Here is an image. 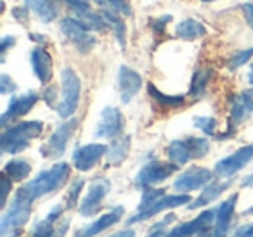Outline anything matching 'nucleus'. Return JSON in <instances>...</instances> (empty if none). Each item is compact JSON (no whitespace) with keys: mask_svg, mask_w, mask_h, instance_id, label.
I'll use <instances>...</instances> for the list:
<instances>
[{"mask_svg":"<svg viewBox=\"0 0 253 237\" xmlns=\"http://www.w3.org/2000/svg\"><path fill=\"white\" fill-rule=\"evenodd\" d=\"M33 202H35V199L25 191V187H19L16 191L12 202L4 211L2 220H0V236L7 237L9 234L21 232V229L30 218Z\"/></svg>","mask_w":253,"mask_h":237,"instance_id":"1","label":"nucleus"},{"mask_svg":"<svg viewBox=\"0 0 253 237\" xmlns=\"http://www.w3.org/2000/svg\"><path fill=\"white\" fill-rule=\"evenodd\" d=\"M71 173V168L68 163H56L49 170H43L37 175L33 180H30L28 184H25V191L32 196L33 199L43 198V196H49L52 192L59 191L64 184L68 182Z\"/></svg>","mask_w":253,"mask_h":237,"instance_id":"2","label":"nucleus"},{"mask_svg":"<svg viewBox=\"0 0 253 237\" xmlns=\"http://www.w3.org/2000/svg\"><path fill=\"white\" fill-rule=\"evenodd\" d=\"M43 132L42 121H21L18 125H12L11 128H5L0 139V149L2 153L18 154L30 146L33 139H39Z\"/></svg>","mask_w":253,"mask_h":237,"instance_id":"3","label":"nucleus"},{"mask_svg":"<svg viewBox=\"0 0 253 237\" xmlns=\"http://www.w3.org/2000/svg\"><path fill=\"white\" fill-rule=\"evenodd\" d=\"M61 88L63 94H61V104L57 106V115L61 118H70L78 109L82 95V81L71 68H64L61 71Z\"/></svg>","mask_w":253,"mask_h":237,"instance_id":"4","label":"nucleus"},{"mask_svg":"<svg viewBox=\"0 0 253 237\" xmlns=\"http://www.w3.org/2000/svg\"><path fill=\"white\" fill-rule=\"evenodd\" d=\"M61 32L80 54H88L97 43L95 37L90 33V28L78 21L77 18H64L61 21Z\"/></svg>","mask_w":253,"mask_h":237,"instance_id":"5","label":"nucleus"},{"mask_svg":"<svg viewBox=\"0 0 253 237\" xmlns=\"http://www.w3.org/2000/svg\"><path fill=\"white\" fill-rule=\"evenodd\" d=\"M253 115V90L241 92L238 95H232L229 101V121H227V133L225 137H231L239 125L248 121Z\"/></svg>","mask_w":253,"mask_h":237,"instance_id":"6","label":"nucleus"},{"mask_svg":"<svg viewBox=\"0 0 253 237\" xmlns=\"http://www.w3.org/2000/svg\"><path fill=\"white\" fill-rule=\"evenodd\" d=\"M77 126H78L77 118H70L68 121H64L63 125L57 126V130L50 135V139L40 147V154H42L45 159H57V158L63 156L71 135H73L75 130H77Z\"/></svg>","mask_w":253,"mask_h":237,"instance_id":"7","label":"nucleus"},{"mask_svg":"<svg viewBox=\"0 0 253 237\" xmlns=\"http://www.w3.org/2000/svg\"><path fill=\"white\" fill-rule=\"evenodd\" d=\"M215 171L203 166H191L179 175L173 182V189L180 194H187L191 191H198L201 187H207L213 180Z\"/></svg>","mask_w":253,"mask_h":237,"instance_id":"8","label":"nucleus"},{"mask_svg":"<svg viewBox=\"0 0 253 237\" xmlns=\"http://www.w3.org/2000/svg\"><path fill=\"white\" fill-rule=\"evenodd\" d=\"M179 168V164L175 163H163V161H149L148 164L139 170L137 177H135V184L139 187H151L155 184H160V182L167 180L170 175H173Z\"/></svg>","mask_w":253,"mask_h":237,"instance_id":"9","label":"nucleus"},{"mask_svg":"<svg viewBox=\"0 0 253 237\" xmlns=\"http://www.w3.org/2000/svg\"><path fill=\"white\" fill-rule=\"evenodd\" d=\"M111 191V182L106 180V178H95L94 182L88 187L85 198L80 201V211L82 216H94L95 213L101 209L102 199L108 196V192Z\"/></svg>","mask_w":253,"mask_h":237,"instance_id":"10","label":"nucleus"},{"mask_svg":"<svg viewBox=\"0 0 253 237\" xmlns=\"http://www.w3.org/2000/svg\"><path fill=\"white\" fill-rule=\"evenodd\" d=\"M252 159H253V144H250V146L241 147V149H238L236 153H232L231 156L218 161V163L215 164L213 171L217 177L229 178L238 173V171H241Z\"/></svg>","mask_w":253,"mask_h":237,"instance_id":"11","label":"nucleus"},{"mask_svg":"<svg viewBox=\"0 0 253 237\" xmlns=\"http://www.w3.org/2000/svg\"><path fill=\"white\" fill-rule=\"evenodd\" d=\"M63 215V206L57 204L49 211V215L43 220H40L35 227H33L32 237H64L70 227V220L64 218L61 223H56L59 216Z\"/></svg>","mask_w":253,"mask_h":237,"instance_id":"12","label":"nucleus"},{"mask_svg":"<svg viewBox=\"0 0 253 237\" xmlns=\"http://www.w3.org/2000/svg\"><path fill=\"white\" fill-rule=\"evenodd\" d=\"M123 115L118 108L108 106L101 111L99 123L95 126V137L99 139H116L123 133Z\"/></svg>","mask_w":253,"mask_h":237,"instance_id":"13","label":"nucleus"},{"mask_svg":"<svg viewBox=\"0 0 253 237\" xmlns=\"http://www.w3.org/2000/svg\"><path fill=\"white\" fill-rule=\"evenodd\" d=\"M193 201L189 194H173V196H163L160 198L155 204H151L148 209L144 211H137V215H134L132 218H128V223H137V222H144V220H149L153 218L155 215L158 213L165 211V209H170V208H177V206H184V204H189Z\"/></svg>","mask_w":253,"mask_h":237,"instance_id":"14","label":"nucleus"},{"mask_svg":"<svg viewBox=\"0 0 253 237\" xmlns=\"http://www.w3.org/2000/svg\"><path fill=\"white\" fill-rule=\"evenodd\" d=\"M68 7L73 11L75 18L78 21H82L85 26H88L90 30H97V32H104L108 28L104 18H102L101 12H94L88 4V0H64Z\"/></svg>","mask_w":253,"mask_h":237,"instance_id":"15","label":"nucleus"},{"mask_svg":"<svg viewBox=\"0 0 253 237\" xmlns=\"http://www.w3.org/2000/svg\"><path fill=\"white\" fill-rule=\"evenodd\" d=\"M37 102H39V95H37L35 92H28V94L12 97L7 106V111L0 118V125L4 126V128H7L9 121H14L16 118H21V116L28 115V113L35 108Z\"/></svg>","mask_w":253,"mask_h":237,"instance_id":"16","label":"nucleus"},{"mask_svg":"<svg viewBox=\"0 0 253 237\" xmlns=\"http://www.w3.org/2000/svg\"><path fill=\"white\" fill-rule=\"evenodd\" d=\"M215 223V209H207L201 215H198L194 220L186 223H180L175 229H172L170 232H167L163 237H194L196 234H200L201 230L210 229Z\"/></svg>","mask_w":253,"mask_h":237,"instance_id":"17","label":"nucleus"},{"mask_svg":"<svg viewBox=\"0 0 253 237\" xmlns=\"http://www.w3.org/2000/svg\"><path fill=\"white\" fill-rule=\"evenodd\" d=\"M108 153L104 144H87L78 147L73 153V166L78 171H88L101 161V158Z\"/></svg>","mask_w":253,"mask_h":237,"instance_id":"18","label":"nucleus"},{"mask_svg":"<svg viewBox=\"0 0 253 237\" xmlns=\"http://www.w3.org/2000/svg\"><path fill=\"white\" fill-rule=\"evenodd\" d=\"M118 87L120 97L123 104H128L142 87V77L128 66H122L118 71Z\"/></svg>","mask_w":253,"mask_h":237,"instance_id":"19","label":"nucleus"},{"mask_svg":"<svg viewBox=\"0 0 253 237\" xmlns=\"http://www.w3.org/2000/svg\"><path fill=\"white\" fill-rule=\"evenodd\" d=\"M123 213H125L123 206H115L111 211L106 213V215H102L101 218L95 220V222H92L90 225L77 230V232H75V237H94V236H97V234H101L102 230L109 229V227H113L115 223H118L120 220H122Z\"/></svg>","mask_w":253,"mask_h":237,"instance_id":"20","label":"nucleus"},{"mask_svg":"<svg viewBox=\"0 0 253 237\" xmlns=\"http://www.w3.org/2000/svg\"><path fill=\"white\" fill-rule=\"evenodd\" d=\"M236 202H238V194H232L229 199L222 201V204L215 209V223H213L215 237H225L229 225H231L232 215H234Z\"/></svg>","mask_w":253,"mask_h":237,"instance_id":"21","label":"nucleus"},{"mask_svg":"<svg viewBox=\"0 0 253 237\" xmlns=\"http://www.w3.org/2000/svg\"><path fill=\"white\" fill-rule=\"evenodd\" d=\"M30 59H32L33 71H35L40 83L47 85L52 80V57H50V54L43 47H37L32 50Z\"/></svg>","mask_w":253,"mask_h":237,"instance_id":"22","label":"nucleus"},{"mask_svg":"<svg viewBox=\"0 0 253 237\" xmlns=\"http://www.w3.org/2000/svg\"><path fill=\"white\" fill-rule=\"evenodd\" d=\"M229 187H231V180H227V182H210V184H208L207 187L201 191V194L198 196L194 201H191L189 204H187V208H189V209H200V208H203V206H208L211 201H215V199H217L222 192L227 191Z\"/></svg>","mask_w":253,"mask_h":237,"instance_id":"23","label":"nucleus"},{"mask_svg":"<svg viewBox=\"0 0 253 237\" xmlns=\"http://www.w3.org/2000/svg\"><path fill=\"white\" fill-rule=\"evenodd\" d=\"M128 153H130V137L128 135L116 137V139H113V142L109 144L108 153H106L108 163L111 164V166H118V164H122L123 161L126 159Z\"/></svg>","mask_w":253,"mask_h":237,"instance_id":"24","label":"nucleus"},{"mask_svg":"<svg viewBox=\"0 0 253 237\" xmlns=\"http://www.w3.org/2000/svg\"><path fill=\"white\" fill-rule=\"evenodd\" d=\"M26 7L33 11L43 23H52L57 18V5L54 0H25Z\"/></svg>","mask_w":253,"mask_h":237,"instance_id":"25","label":"nucleus"},{"mask_svg":"<svg viewBox=\"0 0 253 237\" xmlns=\"http://www.w3.org/2000/svg\"><path fill=\"white\" fill-rule=\"evenodd\" d=\"M175 33L182 40H198L207 35V28L203 26V23L196 21V19H184L177 25Z\"/></svg>","mask_w":253,"mask_h":237,"instance_id":"26","label":"nucleus"},{"mask_svg":"<svg viewBox=\"0 0 253 237\" xmlns=\"http://www.w3.org/2000/svg\"><path fill=\"white\" fill-rule=\"evenodd\" d=\"M167 154H169V159L172 163L179 164V166H182V164L189 163L193 159V154H191V149L187 146L186 139L170 142V146L167 147Z\"/></svg>","mask_w":253,"mask_h":237,"instance_id":"27","label":"nucleus"},{"mask_svg":"<svg viewBox=\"0 0 253 237\" xmlns=\"http://www.w3.org/2000/svg\"><path fill=\"white\" fill-rule=\"evenodd\" d=\"M4 173L7 175V177H11L12 182H23L26 177H30V173H32V164H30L26 159H21V158L11 159L4 166Z\"/></svg>","mask_w":253,"mask_h":237,"instance_id":"28","label":"nucleus"},{"mask_svg":"<svg viewBox=\"0 0 253 237\" xmlns=\"http://www.w3.org/2000/svg\"><path fill=\"white\" fill-rule=\"evenodd\" d=\"M148 92L151 95V99L160 106V108H169V109H175L180 108L184 104V95H165L158 90L153 83H148Z\"/></svg>","mask_w":253,"mask_h":237,"instance_id":"29","label":"nucleus"},{"mask_svg":"<svg viewBox=\"0 0 253 237\" xmlns=\"http://www.w3.org/2000/svg\"><path fill=\"white\" fill-rule=\"evenodd\" d=\"M101 14H102V18H104L106 25H108V28H111V32L115 33L118 43L122 47H125V23L120 18V14H116V12H113V11H108V9H102Z\"/></svg>","mask_w":253,"mask_h":237,"instance_id":"30","label":"nucleus"},{"mask_svg":"<svg viewBox=\"0 0 253 237\" xmlns=\"http://www.w3.org/2000/svg\"><path fill=\"white\" fill-rule=\"evenodd\" d=\"M210 81V73L207 70H198L193 75V80H191V87H189V95L193 99H200L201 95H205L207 92V85Z\"/></svg>","mask_w":253,"mask_h":237,"instance_id":"31","label":"nucleus"},{"mask_svg":"<svg viewBox=\"0 0 253 237\" xmlns=\"http://www.w3.org/2000/svg\"><path fill=\"white\" fill-rule=\"evenodd\" d=\"M101 7L108 9V11H113L120 16H132V5L128 0H95Z\"/></svg>","mask_w":253,"mask_h":237,"instance_id":"32","label":"nucleus"},{"mask_svg":"<svg viewBox=\"0 0 253 237\" xmlns=\"http://www.w3.org/2000/svg\"><path fill=\"white\" fill-rule=\"evenodd\" d=\"M187 146L193 154V159H201L210 153V142L208 139H200V137H187L186 139Z\"/></svg>","mask_w":253,"mask_h":237,"instance_id":"33","label":"nucleus"},{"mask_svg":"<svg viewBox=\"0 0 253 237\" xmlns=\"http://www.w3.org/2000/svg\"><path fill=\"white\" fill-rule=\"evenodd\" d=\"M165 196L163 189H153V187H144L142 189V198H141V204H139V211H144L148 209L151 204H155L160 198Z\"/></svg>","mask_w":253,"mask_h":237,"instance_id":"34","label":"nucleus"},{"mask_svg":"<svg viewBox=\"0 0 253 237\" xmlns=\"http://www.w3.org/2000/svg\"><path fill=\"white\" fill-rule=\"evenodd\" d=\"M84 185H85L84 178H78V180L73 182V185L70 187L68 196H66V208L68 209H73L75 206L78 204V201H80V194H82V191H84Z\"/></svg>","mask_w":253,"mask_h":237,"instance_id":"35","label":"nucleus"},{"mask_svg":"<svg viewBox=\"0 0 253 237\" xmlns=\"http://www.w3.org/2000/svg\"><path fill=\"white\" fill-rule=\"evenodd\" d=\"M194 126L200 128L203 133L207 135H215V130H217V119L215 118H208V116H196L193 119Z\"/></svg>","mask_w":253,"mask_h":237,"instance_id":"36","label":"nucleus"},{"mask_svg":"<svg viewBox=\"0 0 253 237\" xmlns=\"http://www.w3.org/2000/svg\"><path fill=\"white\" fill-rule=\"evenodd\" d=\"M253 56V47L252 49H246V50H241V52H236L234 56L229 59V63H227V68L231 71H234V70H238V68H241V66H245L246 63L250 61V57Z\"/></svg>","mask_w":253,"mask_h":237,"instance_id":"37","label":"nucleus"},{"mask_svg":"<svg viewBox=\"0 0 253 237\" xmlns=\"http://www.w3.org/2000/svg\"><path fill=\"white\" fill-rule=\"evenodd\" d=\"M18 85L9 78V75H0V92L2 94H11V92H16Z\"/></svg>","mask_w":253,"mask_h":237,"instance_id":"38","label":"nucleus"},{"mask_svg":"<svg viewBox=\"0 0 253 237\" xmlns=\"http://www.w3.org/2000/svg\"><path fill=\"white\" fill-rule=\"evenodd\" d=\"M11 187H12L11 177L2 173V201H0L2 204H5V201H7V196H9V192H11Z\"/></svg>","mask_w":253,"mask_h":237,"instance_id":"39","label":"nucleus"},{"mask_svg":"<svg viewBox=\"0 0 253 237\" xmlns=\"http://www.w3.org/2000/svg\"><path fill=\"white\" fill-rule=\"evenodd\" d=\"M169 21H172V16H162L160 19H153L151 26L156 33H163V30L167 28V23Z\"/></svg>","mask_w":253,"mask_h":237,"instance_id":"40","label":"nucleus"},{"mask_svg":"<svg viewBox=\"0 0 253 237\" xmlns=\"http://www.w3.org/2000/svg\"><path fill=\"white\" fill-rule=\"evenodd\" d=\"M56 94H57L56 87H47L45 90L42 92V99L50 106V108H54V106H56Z\"/></svg>","mask_w":253,"mask_h":237,"instance_id":"41","label":"nucleus"},{"mask_svg":"<svg viewBox=\"0 0 253 237\" xmlns=\"http://www.w3.org/2000/svg\"><path fill=\"white\" fill-rule=\"evenodd\" d=\"M231 237H253V222L241 225L239 229H236V232Z\"/></svg>","mask_w":253,"mask_h":237,"instance_id":"42","label":"nucleus"},{"mask_svg":"<svg viewBox=\"0 0 253 237\" xmlns=\"http://www.w3.org/2000/svg\"><path fill=\"white\" fill-rule=\"evenodd\" d=\"M28 9V7H26ZM26 9H21V7H16L14 11H12V14H14V18L18 19L21 25H26L28 23V11Z\"/></svg>","mask_w":253,"mask_h":237,"instance_id":"43","label":"nucleus"},{"mask_svg":"<svg viewBox=\"0 0 253 237\" xmlns=\"http://www.w3.org/2000/svg\"><path fill=\"white\" fill-rule=\"evenodd\" d=\"M16 43V39L14 37H4L2 39V45H0V52H2V56H5V52H7V49L11 45H14Z\"/></svg>","mask_w":253,"mask_h":237,"instance_id":"44","label":"nucleus"},{"mask_svg":"<svg viewBox=\"0 0 253 237\" xmlns=\"http://www.w3.org/2000/svg\"><path fill=\"white\" fill-rule=\"evenodd\" d=\"M243 11H245V16H246V21H248V25L253 28V4H245V5H243Z\"/></svg>","mask_w":253,"mask_h":237,"instance_id":"45","label":"nucleus"},{"mask_svg":"<svg viewBox=\"0 0 253 237\" xmlns=\"http://www.w3.org/2000/svg\"><path fill=\"white\" fill-rule=\"evenodd\" d=\"M111 237H135V232L132 229H125V230H120V232L113 234Z\"/></svg>","mask_w":253,"mask_h":237,"instance_id":"46","label":"nucleus"},{"mask_svg":"<svg viewBox=\"0 0 253 237\" xmlns=\"http://www.w3.org/2000/svg\"><path fill=\"white\" fill-rule=\"evenodd\" d=\"M194 237H215V234H213V227H210V229H205V230H201L200 234H196Z\"/></svg>","mask_w":253,"mask_h":237,"instance_id":"47","label":"nucleus"},{"mask_svg":"<svg viewBox=\"0 0 253 237\" xmlns=\"http://www.w3.org/2000/svg\"><path fill=\"white\" fill-rule=\"evenodd\" d=\"M241 187H253V173L241 180Z\"/></svg>","mask_w":253,"mask_h":237,"instance_id":"48","label":"nucleus"},{"mask_svg":"<svg viewBox=\"0 0 253 237\" xmlns=\"http://www.w3.org/2000/svg\"><path fill=\"white\" fill-rule=\"evenodd\" d=\"M167 234V230H151V234H149L148 237H163Z\"/></svg>","mask_w":253,"mask_h":237,"instance_id":"49","label":"nucleus"},{"mask_svg":"<svg viewBox=\"0 0 253 237\" xmlns=\"http://www.w3.org/2000/svg\"><path fill=\"white\" fill-rule=\"evenodd\" d=\"M248 81L253 85V64L250 66V73H248Z\"/></svg>","mask_w":253,"mask_h":237,"instance_id":"50","label":"nucleus"},{"mask_svg":"<svg viewBox=\"0 0 253 237\" xmlns=\"http://www.w3.org/2000/svg\"><path fill=\"white\" fill-rule=\"evenodd\" d=\"M43 39H45V37H40V35H32V40H37V42H45V40H43Z\"/></svg>","mask_w":253,"mask_h":237,"instance_id":"51","label":"nucleus"},{"mask_svg":"<svg viewBox=\"0 0 253 237\" xmlns=\"http://www.w3.org/2000/svg\"><path fill=\"white\" fill-rule=\"evenodd\" d=\"M243 215H253V206H252V208H248V209H246V211L243 213Z\"/></svg>","mask_w":253,"mask_h":237,"instance_id":"52","label":"nucleus"},{"mask_svg":"<svg viewBox=\"0 0 253 237\" xmlns=\"http://www.w3.org/2000/svg\"><path fill=\"white\" fill-rule=\"evenodd\" d=\"M18 234H19V232H14V234H11V237H18Z\"/></svg>","mask_w":253,"mask_h":237,"instance_id":"53","label":"nucleus"},{"mask_svg":"<svg viewBox=\"0 0 253 237\" xmlns=\"http://www.w3.org/2000/svg\"><path fill=\"white\" fill-rule=\"evenodd\" d=\"M201 2H215V0H201Z\"/></svg>","mask_w":253,"mask_h":237,"instance_id":"54","label":"nucleus"}]
</instances>
